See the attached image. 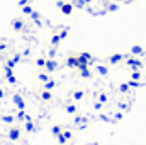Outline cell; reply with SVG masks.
Masks as SVG:
<instances>
[{
  "label": "cell",
  "mask_w": 146,
  "mask_h": 145,
  "mask_svg": "<svg viewBox=\"0 0 146 145\" xmlns=\"http://www.w3.org/2000/svg\"><path fill=\"white\" fill-rule=\"evenodd\" d=\"M39 80H41V82H48V80H49L48 73H39Z\"/></svg>",
  "instance_id": "15"
},
{
  "label": "cell",
  "mask_w": 146,
  "mask_h": 145,
  "mask_svg": "<svg viewBox=\"0 0 146 145\" xmlns=\"http://www.w3.org/2000/svg\"><path fill=\"white\" fill-rule=\"evenodd\" d=\"M54 80H48V82H44V89L46 91H51V89H54Z\"/></svg>",
  "instance_id": "9"
},
{
  "label": "cell",
  "mask_w": 146,
  "mask_h": 145,
  "mask_svg": "<svg viewBox=\"0 0 146 145\" xmlns=\"http://www.w3.org/2000/svg\"><path fill=\"white\" fill-rule=\"evenodd\" d=\"M54 68H56V62H53V60H46V65H44L46 73H51Z\"/></svg>",
  "instance_id": "4"
},
{
  "label": "cell",
  "mask_w": 146,
  "mask_h": 145,
  "mask_svg": "<svg viewBox=\"0 0 146 145\" xmlns=\"http://www.w3.org/2000/svg\"><path fill=\"white\" fill-rule=\"evenodd\" d=\"M0 140H2V135H0Z\"/></svg>",
  "instance_id": "23"
},
{
  "label": "cell",
  "mask_w": 146,
  "mask_h": 145,
  "mask_svg": "<svg viewBox=\"0 0 146 145\" xmlns=\"http://www.w3.org/2000/svg\"><path fill=\"white\" fill-rule=\"evenodd\" d=\"M99 99H100V103H106V101H107V96H106V94H100Z\"/></svg>",
  "instance_id": "20"
},
{
  "label": "cell",
  "mask_w": 146,
  "mask_h": 145,
  "mask_svg": "<svg viewBox=\"0 0 146 145\" xmlns=\"http://www.w3.org/2000/svg\"><path fill=\"white\" fill-rule=\"evenodd\" d=\"M65 111L68 114H76V106L75 104H65Z\"/></svg>",
  "instance_id": "7"
},
{
  "label": "cell",
  "mask_w": 146,
  "mask_h": 145,
  "mask_svg": "<svg viewBox=\"0 0 146 145\" xmlns=\"http://www.w3.org/2000/svg\"><path fill=\"white\" fill-rule=\"evenodd\" d=\"M131 77H133V80H139V79H141V73L136 70V72H133V75H131Z\"/></svg>",
  "instance_id": "19"
},
{
  "label": "cell",
  "mask_w": 146,
  "mask_h": 145,
  "mask_svg": "<svg viewBox=\"0 0 146 145\" xmlns=\"http://www.w3.org/2000/svg\"><path fill=\"white\" fill-rule=\"evenodd\" d=\"M12 28H14L15 31H22V29H24V22H22L21 19H14V21H12Z\"/></svg>",
  "instance_id": "5"
},
{
  "label": "cell",
  "mask_w": 146,
  "mask_h": 145,
  "mask_svg": "<svg viewBox=\"0 0 146 145\" xmlns=\"http://www.w3.org/2000/svg\"><path fill=\"white\" fill-rule=\"evenodd\" d=\"M7 138H9V140H12V142L19 140V138H21V130H19L17 126H10V128H9V132H7Z\"/></svg>",
  "instance_id": "1"
},
{
  "label": "cell",
  "mask_w": 146,
  "mask_h": 145,
  "mask_svg": "<svg viewBox=\"0 0 146 145\" xmlns=\"http://www.w3.org/2000/svg\"><path fill=\"white\" fill-rule=\"evenodd\" d=\"M34 130H36L34 123L33 121H26V132H34Z\"/></svg>",
  "instance_id": "11"
},
{
  "label": "cell",
  "mask_w": 146,
  "mask_h": 145,
  "mask_svg": "<svg viewBox=\"0 0 146 145\" xmlns=\"http://www.w3.org/2000/svg\"><path fill=\"white\" fill-rule=\"evenodd\" d=\"M2 119H3L5 123H12V121H14V116H10V114H7V116H3Z\"/></svg>",
  "instance_id": "18"
},
{
  "label": "cell",
  "mask_w": 146,
  "mask_h": 145,
  "mask_svg": "<svg viewBox=\"0 0 146 145\" xmlns=\"http://www.w3.org/2000/svg\"><path fill=\"white\" fill-rule=\"evenodd\" d=\"M39 97H41V101L48 103V101H51V99H53V94H51V91L42 89V91H41V94H39Z\"/></svg>",
  "instance_id": "2"
},
{
  "label": "cell",
  "mask_w": 146,
  "mask_h": 145,
  "mask_svg": "<svg viewBox=\"0 0 146 145\" xmlns=\"http://www.w3.org/2000/svg\"><path fill=\"white\" fill-rule=\"evenodd\" d=\"M61 132H63V126H60V125H54V126H51V133H53L54 137H58Z\"/></svg>",
  "instance_id": "6"
},
{
  "label": "cell",
  "mask_w": 146,
  "mask_h": 145,
  "mask_svg": "<svg viewBox=\"0 0 146 145\" xmlns=\"http://www.w3.org/2000/svg\"><path fill=\"white\" fill-rule=\"evenodd\" d=\"M60 41H61V38H60V36H54L53 39H51V44H53V46H58V43H60Z\"/></svg>",
  "instance_id": "17"
},
{
  "label": "cell",
  "mask_w": 146,
  "mask_h": 145,
  "mask_svg": "<svg viewBox=\"0 0 146 145\" xmlns=\"http://www.w3.org/2000/svg\"><path fill=\"white\" fill-rule=\"evenodd\" d=\"M14 104H15L19 109H24V108H26V103H24L22 96H19V94H15V96H14Z\"/></svg>",
  "instance_id": "3"
},
{
  "label": "cell",
  "mask_w": 146,
  "mask_h": 145,
  "mask_svg": "<svg viewBox=\"0 0 146 145\" xmlns=\"http://www.w3.org/2000/svg\"><path fill=\"white\" fill-rule=\"evenodd\" d=\"M22 12H24L26 15H31L34 10H33V7H31V5H24V7H22Z\"/></svg>",
  "instance_id": "10"
},
{
  "label": "cell",
  "mask_w": 146,
  "mask_h": 145,
  "mask_svg": "<svg viewBox=\"0 0 146 145\" xmlns=\"http://www.w3.org/2000/svg\"><path fill=\"white\" fill-rule=\"evenodd\" d=\"M37 67H42L44 68V65H46V58H37Z\"/></svg>",
  "instance_id": "16"
},
{
  "label": "cell",
  "mask_w": 146,
  "mask_h": 145,
  "mask_svg": "<svg viewBox=\"0 0 146 145\" xmlns=\"http://www.w3.org/2000/svg\"><path fill=\"white\" fill-rule=\"evenodd\" d=\"M82 97H83V92H82V91L73 92V99H75V101H78V99H82Z\"/></svg>",
  "instance_id": "13"
},
{
  "label": "cell",
  "mask_w": 146,
  "mask_h": 145,
  "mask_svg": "<svg viewBox=\"0 0 146 145\" xmlns=\"http://www.w3.org/2000/svg\"><path fill=\"white\" fill-rule=\"evenodd\" d=\"M27 3H29L27 0H19V5H21V7H24V5H27Z\"/></svg>",
  "instance_id": "21"
},
{
  "label": "cell",
  "mask_w": 146,
  "mask_h": 145,
  "mask_svg": "<svg viewBox=\"0 0 146 145\" xmlns=\"http://www.w3.org/2000/svg\"><path fill=\"white\" fill-rule=\"evenodd\" d=\"M60 5H61V12H63V14H70V12H72V5H70V3H66V5L60 3Z\"/></svg>",
  "instance_id": "8"
},
{
  "label": "cell",
  "mask_w": 146,
  "mask_h": 145,
  "mask_svg": "<svg viewBox=\"0 0 146 145\" xmlns=\"http://www.w3.org/2000/svg\"><path fill=\"white\" fill-rule=\"evenodd\" d=\"M119 91H121V92H127V91H129V84H121V85H119Z\"/></svg>",
  "instance_id": "14"
},
{
  "label": "cell",
  "mask_w": 146,
  "mask_h": 145,
  "mask_svg": "<svg viewBox=\"0 0 146 145\" xmlns=\"http://www.w3.org/2000/svg\"><path fill=\"white\" fill-rule=\"evenodd\" d=\"M2 97H3V91L0 89V99H2Z\"/></svg>",
  "instance_id": "22"
},
{
  "label": "cell",
  "mask_w": 146,
  "mask_h": 145,
  "mask_svg": "<svg viewBox=\"0 0 146 145\" xmlns=\"http://www.w3.org/2000/svg\"><path fill=\"white\" fill-rule=\"evenodd\" d=\"M122 60V55H114V56H110L109 62L110 63H117V62H121Z\"/></svg>",
  "instance_id": "12"
}]
</instances>
